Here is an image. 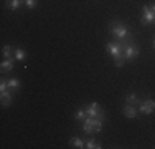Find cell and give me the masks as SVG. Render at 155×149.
<instances>
[{
	"label": "cell",
	"mask_w": 155,
	"mask_h": 149,
	"mask_svg": "<svg viewBox=\"0 0 155 149\" xmlns=\"http://www.w3.org/2000/svg\"><path fill=\"white\" fill-rule=\"evenodd\" d=\"M124 57L125 60H134V58H137L139 57V48L135 47V45H132V43H129L127 47H125V50H124Z\"/></svg>",
	"instance_id": "7"
},
{
	"label": "cell",
	"mask_w": 155,
	"mask_h": 149,
	"mask_svg": "<svg viewBox=\"0 0 155 149\" xmlns=\"http://www.w3.org/2000/svg\"><path fill=\"white\" fill-rule=\"evenodd\" d=\"M84 147H87V149H101L102 146L97 143V141H94V139H89L86 144H84Z\"/></svg>",
	"instance_id": "12"
},
{
	"label": "cell",
	"mask_w": 155,
	"mask_h": 149,
	"mask_svg": "<svg viewBox=\"0 0 155 149\" xmlns=\"http://www.w3.org/2000/svg\"><path fill=\"white\" fill-rule=\"evenodd\" d=\"M76 121H84V119H86L87 118V113H86V109H79V111H78V113H76Z\"/></svg>",
	"instance_id": "15"
},
{
	"label": "cell",
	"mask_w": 155,
	"mask_h": 149,
	"mask_svg": "<svg viewBox=\"0 0 155 149\" xmlns=\"http://www.w3.org/2000/svg\"><path fill=\"white\" fill-rule=\"evenodd\" d=\"M12 53H15L12 47H3V48H2V55H3L5 58H10V57H12Z\"/></svg>",
	"instance_id": "16"
},
{
	"label": "cell",
	"mask_w": 155,
	"mask_h": 149,
	"mask_svg": "<svg viewBox=\"0 0 155 149\" xmlns=\"http://www.w3.org/2000/svg\"><path fill=\"white\" fill-rule=\"evenodd\" d=\"M143 25H150V23H155V12L150 9L149 5H145L142 9V18H140Z\"/></svg>",
	"instance_id": "4"
},
{
	"label": "cell",
	"mask_w": 155,
	"mask_h": 149,
	"mask_svg": "<svg viewBox=\"0 0 155 149\" xmlns=\"http://www.w3.org/2000/svg\"><path fill=\"white\" fill-rule=\"evenodd\" d=\"M23 3L28 7V9H35V7H36V0H25Z\"/></svg>",
	"instance_id": "19"
},
{
	"label": "cell",
	"mask_w": 155,
	"mask_h": 149,
	"mask_svg": "<svg viewBox=\"0 0 155 149\" xmlns=\"http://www.w3.org/2000/svg\"><path fill=\"white\" fill-rule=\"evenodd\" d=\"M101 128H102V119L101 118H91V116H87L86 119L83 121V129H84V133H99L101 131Z\"/></svg>",
	"instance_id": "2"
},
{
	"label": "cell",
	"mask_w": 155,
	"mask_h": 149,
	"mask_svg": "<svg viewBox=\"0 0 155 149\" xmlns=\"http://www.w3.org/2000/svg\"><path fill=\"white\" fill-rule=\"evenodd\" d=\"M110 33H112L117 40H125L129 36V30L125 28V25L122 22H112V23H110Z\"/></svg>",
	"instance_id": "3"
},
{
	"label": "cell",
	"mask_w": 155,
	"mask_h": 149,
	"mask_svg": "<svg viewBox=\"0 0 155 149\" xmlns=\"http://www.w3.org/2000/svg\"><path fill=\"white\" fill-rule=\"evenodd\" d=\"M153 47H155V40H153Z\"/></svg>",
	"instance_id": "22"
},
{
	"label": "cell",
	"mask_w": 155,
	"mask_h": 149,
	"mask_svg": "<svg viewBox=\"0 0 155 149\" xmlns=\"http://www.w3.org/2000/svg\"><path fill=\"white\" fill-rule=\"evenodd\" d=\"M125 103L130 104V106H140V103H142V101H140L137 96L132 93V95H127V96H125Z\"/></svg>",
	"instance_id": "9"
},
{
	"label": "cell",
	"mask_w": 155,
	"mask_h": 149,
	"mask_svg": "<svg viewBox=\"0 0 155 149\" xmlns=\"http://www.w3.org/2000/svg\"><path fill=\"white\" fill-rule=\"evenodd\" d=\"M69 144H71L73 147H78V149H81V147H84V143L79 139V137H73L71 141H69Z\"/></svg>",
	"instance_id": "13"
},
{
	"label": "cell",
	"mask_w": 155,
	"mask_h": 149,
	"mask_svg": "<svg viewBox=\"0 0 155 149\" xmlns=\"http://www.w3.org/2000/svg\"><path fill=\"white\" fill-rule=\"evenodd\" d=\"M122 113H124L125 118H130V119H134L135 116H137V109H135V106H130V104H127V103H125Z\"/></svg>",
	"instance_id": "8"
},
{
	"label": "cell",
	"mask_w": 155,
	"mask_h": 149,
	"mask_svg": "<svg viewBox=\"0 0 155 149\" xmlns=\"http://www.w3.org/2000/svg\"><path fill=\"white\" fill-rule=\"evenodd\" d=\"M13 55H15V58L18 60V61H23L25 57H27V53H25L23 50H20V48H17V50H15V53H13Z\"/></svg>",
	"instance_id": "14"
},
{
	"label": "cell",
	"mask_w": 155,
	"mask_h": 149,
	"mask_svg": "<svg viewBox=\"0 0 155 149\" xmlns=\"http://www.w3.org/2000/svg\"><path fill=\"white\" fill-rule=\"evenodd\" d=\"M150 9H152V10H153V12H155V3H153V5H152V7H150Z\"/></svg>",
	"instance_id": "21"
},
{
	"label": "cell",
	"mask_w": 155,
	"mask_h": 149,
	"mask_svg": "<svg viewBox=\"0 0 155 149\" xmlns=\"http://www.w3.org/2000/svg\"><path fill=\"white\" fill-rule=\"evenodd\" d=\"M12 93H10V89H7V91L2 93V106H10V103H12Z\"/></svg>",
	"instance_id": "10"
},
{
	"label": "cell",
	"mask_w": 155,
	"mask_h": 149,
	"mask_svg": "<svg viewBox=\"0 0 155 149\" xmlns=\"http://www.w3.org/2000/svg\"><path fill=\"white\" fill-rule=\"evenodd\" d=\"M7 88H8V81H2V83H0V93L7 91Z\"/></svg>",
	"instance_id": "20"
},
{
	"label": "cell",
	"mask_w": 155,
	"mask_h": 149,
	"mask_svg": "<svg viewBox=\"0 0 155 149\" xmlns=\"http://www.w3.org/2000/svg\"><path fill=\"white\" fill-rule=\"evenodd\" d=\"M20 86V81L17 80V78H12V80H8V89H17Z\"/></svg>",
	"instance_id": "17"
},
{
	"label": "cell",
	"mask_w": 155,
	"mask_h": 149,
	"mask_svg": "<svg viewBox=\"0 0 155 149\" xmlns=\"http://www.w3.org/2000/svg\"><path fill=\"white\" fill-rule=\"evenodd\" d=\"M86 113H87V116H91V118H101V119H104V111L101 109V106H99L97 103H91L89 106L86 108Z\"/></svg>",
	"instance_id": "5"
},
{
	"label": "cell",
	"mask_w": 155,
	"mask_h": 149,
	"mask_svg": "<svg viewBox=\"0 0 155 149\" xmlns=\"http://www.w3.org/2000/svg\"><path fill=\"white\" fill-rule=\"evenodd\" d=\"M20 3H21V0H8V7L12 10H17L20 7Z\"/></svg>",
	"instance_id": "18"
},
{
	"label": "cell",
	"mask_w": 155,
	"mask_h": 149,
	"mask_svg": "<svg viewBox=\"0 0 155 149\" xmlns=\"http://www.w3.org/2000/svg\"><path fill=\"white\" fill-rule=\"evenodd\" d=\"M139 111L142 114H152L155 111V101H153V99H145L143 103H140Z\"/></svg>",
	"instance_id": "6"
},
{
	"label": "cell",
	"mask_w": 155,
	"mask_h": 149,
	"mask_svg": "<svg viewBox=\"0 0 155 149\" xmlns=\"http://www.w3.org/2000/svg\"><path fill=\"white\" fill-rule=\"evenodd\" d=\"M21 2H25V0H21Z\"/></svg>",
	"instance_id": "23"
},
{
	"label": "cell",
	"mask_w": 155,
	"mask_h": 149,
	"mask_svg": "<svg viewBox=\"0 0 155 149\" xmlns=\"http://www.w3.org/2000/svg\"><path fill=\"white\" fill-rule=\"evenodd\" d=\"M13 70V61L12 58H5V61L2 63V71L7 73V71H12Z\"/></svg>",
	"instance_id": "11"
},
{
	"label": "cell",
	"mask_w": 155,
	"mask_h": 149,
	"mask_svg": "<svg viewBox=\"0 0 155 149\" xmlns=\"http://www.w3.org/2000/svg\"><path fill=\"white\" fill-rule=\"evenodd\" d=\"M129 43L130 42H127V38H125V40H119V42H109L106 45V50H107L110 53V57L114 58V65H116L117 68H122V65L127 61L124 57V50Z\"/></svg>",
	"instance_id": "1"
}]
</instances>
